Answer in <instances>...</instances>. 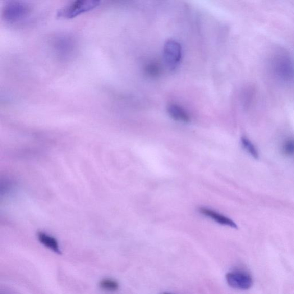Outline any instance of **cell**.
<instances>
[{
	"label": "cell",
	"instance_id": "6da1fadb",
	"mask_svg": "<svg viewBox=\"0 0 294 294\" xmlns=\"http://www.w3.org/2000/svg\"><path fill=\"white\" fill-rule=\"evenodd\" d=\"M32 8L29 4L20 1L8 2L3 8L2 15L9 23H17L29 16Z\"/></svg>",
	"mask_w": 294,
	"mask_h": 294
},
{
	"label": "cell",
	"instance_id": "4fadbf2b",
	"mask_svg": "<svg viewBox=\"0 0 294 294\" xmlns=\"http://www.w3.org/2000/svg\"><path fill=\"white\" fill-rule=\"evenodd\" d=\"M283 153L287 156L294 155V139L289 138L283 142L282 145Z\"/></svg>",
	"mask_w": 294,
	"mask_h": 294
},
{
	"label": "cell",
	"instance_id": "8fae6325",
	"mask_svg": "<svg viewBox=\"0 0 294 294\" xmlns=\"http://www.w3.org/2000/svg\"><path fill=\"white\" fill-rule=\"evenodd\" d=\"M162 71L160 66L157 63L151 62L145 67V72L149 77L156 78L159 77Z\"/></svg>",
	"mask_w": 294,
	"mask_h": 294
},
{
	"label": "cell",
	"instance_id": "7a4b0ae2",
	"mask_svg": "<svg viewBox=\"0 0 294 294\" xmlns=\"http://www.w3.org/2000/svg\"><path fill=\"white\" fill-rule=\"evenodd\" d=\"M100 4V2L96 0H76L60 8L57 16L66 19L73 18L82 13L93 10L99 6Z\"/></svg>",
	"mask_w": 294,
	"mask_h": 294
},
{
	"label": "cell",
	"instance_id": "7c38bea8",
	"mask_svg": "<svg viewBox=\"0 0 294 294\" xmlns=\"http://www.w3.org/2000/svg\"><path fill=\"white\" fill-rule=\"evenodd\" d=\"M241 143L243 148L246 149L252 157L256 159L259 158L258 151H257L256 147L252 143L249 139H248L246 137H242L241 138Z\"/></svg>",
	"mask_w": 294,
	"mask_h": 294
},
{
	"label": "cell",
	"instance_id": "3957f363",
	"mask_svg": "<svg viewBox=\"0 0 294 294\" xmlns=\"http://www.w3.org/2000/svg\"><path fill=\"white\" fill-rule=\"evenodd\" d=\"M273 70L276 77L285 82L294 81V61L288 55L280 54L274 57Z\"/></svg>",
	"mask_w": 294,
	"mask_h": 294
},
{
	"label": "cell",
	"instance_id": "ba28073f",
	"mask_svg": "<svg viewBox=\"0 0 294 294\" xmlns=\"http://www.w3.org/2000/svg\"><path fill=\"white\" fill-rule=\"evenodd\" d=\"M168 113L175 121L188 123L190 121V116L185 109L177 104H171L168 107Z\"/></svg>",
	"mask_w": 294,
	"mask_h": 294
},
{
	"label": "cell",
	"instance_id": "5b68a950",
	"mask_svg": "<svg viewBox=\"0 0 294 294\" xmlns=\"http://www.w3.org/2000/svg\"><path fill=\"white\" fill-rule=\"evenodd\" d=\"M226 280L229 286L232 288L247 290L253 285L251 276L243 271H236L226 275Z\"/></svg>",
	"mask_w": 294,
	"mask_h": 294
},
{
	"label": "cell",
	"instance_id": "5bb4252c",
	"mask_svg": "<svg viewBox=\"0 0 294 294\" xmlns=\"http://www.w3.org/2000/svg\"><path fill=\"white\" fill-rule=\"evenodd\" d=\"M163 294H171V293H164Z\"/></svg>",
	"mask_w": 294,
	"mask_h": 294
},
{
	"label": "cell",
	"instance_id": "8992f818",
	"mask_svg": "<svg viewBox=\"0 0 294 294\" xmlns=\"http://www.w3.org/2000/svg\"><path fill=\"white\" fill-rule=\"evenodd\" d=\"M75 41L69 36H60V38L55 42V50L59 56L63 58L70 55L73 50H75Z\"/></svg>",
	"mask_w": 294,
	"mask_h": 294
},
{
	"label": "cell",
	"instance_id": "30bf717a",
	"mask_svg": "<svg viewBox=\"0 0 294 294\" xmlns=\"http://www.w3.org/2000/svg\"><path fill=\"white\" fill-rule=\"evenodd\" d=\"M99 286L103 290L108 292H115L119 288V284L116 280L110 278L101 280Z\"/></svg>",
	"mask_w": 294,
	"mask_h": 294
},
{
	"label": "cell",
	"instance_id": "277c9868",
	"mask_svg": "<svg viewBox=\"0 0 294 294\" xmlns=\"http://www.w3.org/2000/svg\"><path fill=\"white\" fill-rule=\"evenodd\" d=\"M182 57V47L178 41L170 40L165 43L163 48V58L165 65L170 70H174L178 67Z\"/></svg>",
	"mask_w": 294,
	"mask_h": 294
},
{
	"label": "cell",
	"instance_id": "9c48e42d",
	"mask_svg": "<svg viewBox=\"0 0 294 294\" xmlns=\"http://www.w3.org/2000/svg\"><path fill=\"white\" fill-rule=\"evenodd\" d=\"M38 238L41 244L48 249L56 254H61L62 252L59 243L54 237L44 232H40L38 233Z\"/></svg>",
	"mask_w": 294,
	"mask_h": 294
},
{
	"label": "cell",
	"instance_id": "52a82bcc",
	"mask_svg": "<svg viewBox=\"0 0 294 294\" xmlns=\"http://www.w3.org/2000/svg\"><path fill=\"white\" fill-rule=\"evenodd\" d=\"M199 211L202 215H205L206 217L210 218L218 224L233 228H237V224L233 220L215 210L205 208V207H201Z\"/></svg>",
	"mask_w": 294,
	"mask_h": 294
}]
</instances>
